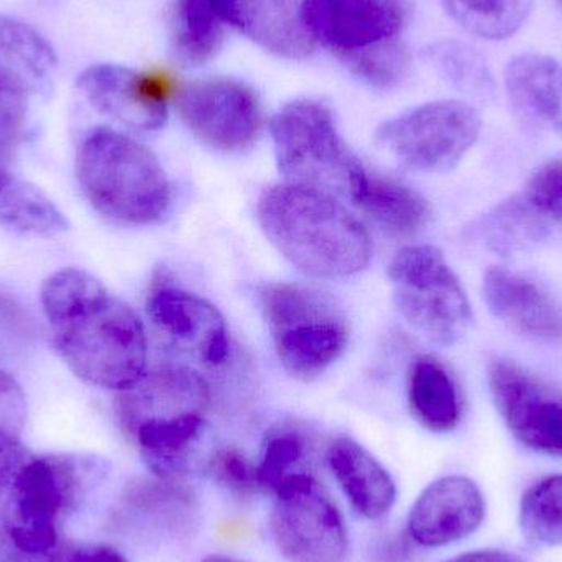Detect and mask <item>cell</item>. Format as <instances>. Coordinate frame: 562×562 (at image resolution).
<instances>
[{
    "mask_svg": "<svg viewBox=\"0 0 562 562\" xmlns=\"http://www.w3.org/2000/svg\"><path fill=\"white\" fill-rule=\"evenodd\" d=\"M40 301L56 352L82 382L124 392L145 375L148 342L140 317L91 273H53Z\"/></svg>",
    "mask_w": 562,
    "mask_h": 562,
    "instance_id": "6da1fadb",
    "label": "cell"
},
{
    "mask_svg": "<svg viewBox=\"0 0 562 562\" xmlns=\"http://www.w3.org/2000/svg\"><path fill=\"white\" fill-rule=\"evenodd\" d=\"M108 471V462L95 456H35L19 429L0 423V528L29 553H55L61 521Z\"/></svg>",
    "mask_w": 562,
    "mask_h": 562,
    "instance_id": "7a4b0ae2",
    "label": "cell"
},
{
    "mask_svg": "<svg viewBox=\"0 0 562 562\" xmlns=\"http://www.w3.org/2000/svg\"><path fill=\"white\" fill-rule=\"evenodd\" d=\"M257 216L281 256L314 279H349L372 262L369 231L336 196L323 191L286 181L267 188Z\"/></svg>",
    "mask_w": 562,
    "mask_h": 562,
    "instance_id": "3957f363",
    "label": "cell"
},
{
    "mask_svg": "<svg viewBox=\"0 0 562 562\" xmlns=\"http://www.w3.org/2000/svg\"><path fill=\"white\" fill-rule=\"evenodd\" d=\"M76 178L86 200L105 220L150 226L167 216L170 178L150 148L112 128H94L76 155Z\"/></svg>",
    "mask_w": 562,
    "mask_h": 562,
    "instance_id": "277c9868",
    "label": "cell"
},
{
    "mask_svg": "<svg viewBox=\"0 0 562 562\" xmlns=\"http://www.w3.org/2000/svg\"><path fill=\"white\" fill-rule=\"evenodd\" d=\"M259 301L277 357L293 379H317L347 349L346 316L329 294L277 281L260 286Z\"/></svg>",
    "mask_w": 562,
    "mask_h": 562,
    "instance_id": "5b68a950",
    "label": "cell"
},
{
    "mask_svg": "<svg viewBox=\"0 0 562 562\" xmlns=\"http://www.w3.org/2000/svg\"><path fill=\"white\" fill-rule=\"evenodd\" d=\"M277 165L286 183L350 201L366 167L337 131L333 112L314 99H297L270 122Z\"/></svg>",
    "mask_w": 562,
    "mask_h": 562,
    "instance_id": "8992f818",
    "label": "cell"
},
{
    "mask_svg": "<svg viewBox=\"0 0 562 562\" xmlns=\"http://www.w3.org/2000/svg\"><path fill=\"white\" fill-rule=\"evenodd\" d=\"M389 279L396 310L429 342L449 347L468 336L471 303L441 250L405 247L390 262Z\"/></svg>",
    "mask_w": 562,
    "mask_h": 562,
    "instance_id": "52a82bcc",
    "label": "cell"
},
{
    "mask_svg": "<svg viewBox=\"0 0 562 562\" xmlns=\"http://www.w3.org/2000/svg\"><path fill=\"white\" fill-rule=\"evenodd\" d=\"M481 132L477 109L458 99H442L383 122L375 142L408 170L445 173L474 147Z\"/></svg>",
    "mask_w": 562,
    "mask_h": 562,
    "instance_id": "ba28073f",
    "label": "cell"
},
{
    "mask_svg": "<svg viewBox=\"0 0 562 562\" xmlns=\"http://www.w3.org/2000/svg\"><path fill=\"white\" fill-rule=\"evenodd\" d=\"M270 530L284 560L344 562L347 531L323 485L304 472L288 475L276 492Z\"/></svg>",
    "mask_w": 562,
    "mask_h": 562,
    "instance_id": "9c48e42d",
    "label": "cell"
},
{
    "mask_svg": "<svg viewBox=\"0 0 562 562\" xmlns=\"http://www.w3.org/2000/svg\"><path fill=\"white\" fill-rule=\"evenodd\" d=\"M181 121L204 144L236 154L249 150L262 132V105L252 88L231 78L187 82L177 92Z\"/></svg>",
    "mask_w": 562,
    "mask_h": 562,
    "instance_id": "30bf717a",
    "label": "cell"
},
{
    "mask_svg": "<svg viewBox=\"0 0 562 562\" xmlns=\"http://www.w3.org/2000/svg\"><path fill=\"white\" fill-rule=\"evenodd\" d=\"M495 408L512 435L533 451L562 458V392L514 360L488 369Z\"/></svg>",
    "mask_w": 562,
    "mask_h": 562,
    "instance_id": "8fae6325",
    "label": "cell"
},
{
    "mask_svg": "<svg viewBox=\"0 0 562 562\" xmlns=\"http://www.w3.org/2000/svg\"><path fill=\"white\" fill-rule=\"evenodd\" d=\"M409 0H303L301 15L314 42L340 59L402 40Z\"/></svg>",
    "mask_w": 562,
    "mask_h": 562,
    "instance_id": "7c38bea8",
    "label": "cell"
},
{
    "mask_svg": "<svg viewBox=\"0 0 562 562\" xmlns=\"http://www.w3.org/2000/svg\"><path fill=\"white\" fill-rule=\"evenodd\" d=\"M78 88L101 114L135 131H160L167 124L173 86L164 72L94 65L79 75Z\"/></svg>",
    "mask_w": 562,
    "mask_h": 562,
    "instance_id": "4fadbf2b",
    "label": "cell"
},
{
    "mask_svg": "<svg viewBox=\"0 0 562 562\" xmlns=\"http://www.w3.org/2000/svg\"><path fill=\"white\" fill-rule=\"evenodd\" d=\"M147 314L158 333L204 366L220 367L231 352V334L221 311L200 294L170 284H155Z\"/></svg>",
    "mask_w": 562,
    "mask_h": 562,
    "instance_id": "5bb4252c",
    "label": "cell"
},
{
    "mask_svg": "<svg viewBox=\"0 0 562 562\" xmlns=\"http://www.w3.org/2000/svg\"><path fill=\"white\" fill-rule=\"evenodd\" d=\"M484 517L485 501L477 484L448 475L432 482L413 505L408 537L419 547H446L474 533Z\"/></svg>",
    "mask_w": 562,
    "mask_h": 562,
    "instance_id": "9a60e30c",
    "label": "cell"
},
{
    "mask_svg": "<svg viewBox=\"0 0 562 562\" xmlns=\"http://www.w3.org/2000/svg\"><path fill=\"white\" fill-rule=\"evenodd\" d=\"M211 390L204 376L184 366L147 370L131 389L119 392L117 413L127 435L151 419L207 412Z\"/></svg>",
    "mask_w": 562,
    "mask_h": 562,
    "instance_id": "2e32d148",
    "label": "cell"
},
{
    "mask_svg": "<svg viewBox=\"0 0 562 562\" xmlns=\"http://www.w3.org/2000/svg\"><path fill=\"white\" fill-rule=\"evenodd\" d=\"M484 300L505 326L538 342H562V304L520 273L492 267L484 277Z\"/></svg>",
    "mask_w": 562,
    "mask_h": 562,
    "instance_id": "e0dca14e",
    "label": "cell"
},
{
    "mask_svg": "<svg viewBox=\"0 0 562 562\" xmlns=\"http://www.w3.org/2000/svg\"><path fill=\"white\" fill-rule=\"evenodd\" d=\"M224 25L239 30L273 55L301 59L313 53L297 0H210Z\"/></svg>",
    "mask_w": 562,
    "mask_h": 562,
    "instance_id": "ac0fdd59",
    "label": "cell"
},
{
    "mask_svg": "<svg viewBox=\"0 0 562 562\" xmlns=\"http://www.w3.org/2000/svg\"><path fill=\"white\" fill-rule=\"evenodd\" d=\"M508 101L527 124L562 132V68L553 56L524 53L505 68Z\"/></svg>",
    "mask_w": 562,
    "mask_h": 562,
    "instance_id": "d6986e66",
    "label": "cell"
},
{
    "mask_svg": "<svg viewBox=\"0 0 562 562\" xmlns=\"http://www.w3.org/2000/svg\"><path fill=\"white\" fill-rule=\"evenodd\" d=\"M327 464L337 484L362 517L376 520L392 510L396 485L375 456L350 438H337L327 448Z\"/></svg>",
    "mask_w": 562,
    "mask_h": 562,
    "instance_id": "ffe728a7",
    "label": "cell"
},
{
    "mask_svg": "<svg viewBox=\"0 0 562 562\" xmlns=\"http://www.w3.org/2000/svg\"><path fill=\"white\" fill-rule=\"evenodd\" d=\"M350 203L393 237L415 236L431 217L428 201L418 191L367 168L353 184Z\"/></svg>",
    "mask_w": 562,
    "mask_h": 562,
    "instance_id": "44dd1931",
    "label": "cell"
},
{
    "mask_svg": "<svg viewBox=\"0 0 562 562\" xmlns=\"http://www.w3.org/2000/svg\"><path fill=\"white\" fill-rule=\"evenodd\" d=\"M204 431V415L177 416L142 423L131 438L137 442L142 458L155 477L181 481L191 469L194 446Z\"/></svg>",
    "mask_w": 562,
    "mask_h": 562,
    "instance_id": "7402d4cb",
    "label": "cell"
},
{
    "mask_svg": "<svg viewBox=\"0 0 562 562\" xmlns=\"http://www.w3.org/2000/svg\"><path fill=\"white\" fill-rule=\"evenodd\" d=\"M408 402L415 418L432 432H449L461 422L462 403L449 370L431 356L413 360Z\"/></svg>",
    "mask_w": 562,
    "mask_h": 562,
    "instance_id": "603a6c76",
    "label": "cell"
},
{
    "mask_svg": "<svg viewBox=\"0 0 562 562\" xmlns=\"http://www.w3.org/2000/svg\"><path fill=\"white\" fill-rule=\"evenodd\" d=\"M56 68L55 49L35 29L0 15V82H16L35 94Z\"/></svg>",
    "mask_w": 562,
    "mask_h": 562,
    "instance_id": "cb8c5ba5",
    "label": "cell"
},
{
    "mask_svg": "<svg viewBox=\"0 0 562 562\" xmlns=\"http://www.w3.org/2000/svg\"><path fill=\"white\" fill-rule=\"evenodd\" d=\"M0 226L38 239H56L69 231L61 211L38 188L9 170H0Z\"/></svg>",
    "mask_w": 562,
    "mask_h": 562,
    "instance_id": "d4e9b609",
    "label": "cell"
},
{
    "mask_svg": "<svg viewBox=\"0 0 562 562\" xmlns=\"http://www.w3.org/2000/svg\"><path fill=\"white\" fill-rule=\"evenodd\" d=\"M226 25L210 0H177L173 15V53L188 66L204 65L223 46Z\"/></svg>",
    "mask_w": 562,
    "mask_h": 562,
    "instance_id": "484cf974",
    "label": "cell"
},
{
    "mask_svg": "<svg viewBox=\"0 0 562 562\" xmlns=\"http://www.w3.org/2000/svg\"><path fill=\"white\" fill-rule=\"evenodd\" d=\"M535 0H442L452 22L479 38L507 40L527 23Z\"/></svg>",
    "mask_w": 562,
    "mask_h": 562,
    "instance_id": "4316f807",
    "label": "cell"
},
{
    "mask_svg": "<svg viewBox=\"0 0 562 562\" xmlns=\"http://www.w3.org/2000/svg\"><path fill=\"white\" fill-rule=\"evenodd\" d=\"M520 527L535 547L562 544V475H551L528 488L521 498Z\"/></svg>",
    "mask_w": 562,
    "mask_h": 562,
    "instance_id": "83f0119b",
    "label": "cell"
},
{
    "mask_svg": "<svg viewBox=\"0 0 562 562\" xmlns=\"http://www.w3.org/2000/svg\"><path fill=\"white\" fill-rule=\"evenodd\" d=\"M425 55L432 68L459 91L474 95L494 92L491 68L484 56L472 46L456 40H442L428 46Z\"/></svg>",
    "mask_w": 562,
    "mask_h": 562,
    "instance_id": "f1b7e54d",
    "label": "cell"
},
{
    "mask_svg": "<svg viewBox=\"0 0 562 562\" xmlns=\"http://www.w3.org/2000/svg\"><path fill=\"white\" fill-rule=\"evenodd\" d=\"M547 220L527 198L498 206L484 224V237L497 252H514L543 239Z\"/></svg>",
    "mask_w": 562,
    "mask_h": 562,
    "instance_id": "f546056e",
    "label": "cell"
},
{
    "mask_svg": "<svg viewBox=\"0 0 562 562\" xmlns=\"http://www.w3.org/2000/svg\"><path fill=\"white\" fill-rule=\"evenodd\" d=\"M342 63L356 78L369 85L370 88L386 91V89L396 88L406 78L412 59L405 43L396 40V42L346 56Z\"/></svg>",
    "mask_w": 562,
    "mask_h": 562,
    "instance_id": "4dcf8cb0",
    "label": "cell"
},
{
    "mask_svg": "<svg viewBox=\"0 0 562 562\" xmlns=\"http://www.w3.org/2000/svg\"><path fill=\"white\" fill-rule=\"evenodd\" d=\"M33 92L13 82H0V170H9L25 131Z\"/></svg>",
    "mask_w": 562,
    "mask_h": 562,
    "instance_id": "1f68e13d",
    "label": "cell"
},
{
    "mask_svg": "<svg viewBox=\"0 0 562 562\" xmlns=\"http://www.w3.org/2000/svg\"><path fill=\"white\" fill-rule=\"evenodd\" d=\"M306 442L296 431H280L270 436L263 449L262 461L257 465L260 488L276 492L293 468L303 459Z\"/></svg>",
    "mask_w": 562,
    "mask_h": 562,
    "instance_id": "d6a6232c",
    "label": "cell"
},
{
    "mask_svg": "<svg viewBox=\"0 0 562 562\" xmlns=\"http://www.w3.org/2000/svg\"><path fill=\"white\" fill-rule=\"evenodd\" d=\"M207 469L221 487L237 497H249L260 488L257 465L239 449H221L210 459Z\"/></svg>",
    "mask_w": 562,
    "mask_h": 562,
    "instance_id": "836d02e7",
    "label": "cell"
},
{
    "mask_svg": "<svg viewBox=\"0 0 562 562\" xmlns=\"http://www.w3.org/2000/svg\"><path fill=\"white\" fill-rule=\"evenodd\" d=\"M525 198L548 220L562 221V157L548 161L528 181Z\"/></svg>",
    "mask_w": 562,
    "mask_h": 562,
    "instance_id": "e575fe53",
    "label": "cell"
},
{
    "mask_svg": "<svg viewBox=\"0 0 562 562\" xmlns=\"http://www.w3.org/2000/svg\"><path fill=\"white\" fill-rule=\"evenodd\" d=\"M25 395L9 373L0 370V423L22 431L25 423Z\"/></svg>",
    "mask_w": 562,
    "mask_h": 562,
    "instance_id": "d590c367",
    "label": "cell"
},
{
    "mask_svg": "<svg viewBox=\"0 0 562 562\" xmlns=\"http://www.w3.org/2000/svg\"><path fill=\"white\" fill-rule=\"evenodd\" d=\"M63 551L49 554H33L22 550L5 531L0 528V562H61Z\"/></svg>",
    "mask_w": 562,
    "mask_h": 562,
    "instance_id": "8d00e7d4",
    "label": "cell"
},
{
    "mask_svg": "<svg viewBox=\"0 0 562 562\" xmlns=\"http://www.w3.org/2000/svg\"><path fill=\"white\" fill-rule=\"evenodd\" d=\"M61 562H128L114 548L101 547V544H89L66 554Z\"/></svg>",
    "mask_w": 562,
    "mask_h": 562,
    "instance_id": "74e56055",
    "label": "cell"
},
{
    "mask_svg": "<svg viewBox=\"0 0 562 562\" xmlns=\"http://www.w3.org/2000/svg\"><path fill=\"white\" fill-rule=\"evenodd\" d=\"M445 562H524V560L517 554L507 553V551L481 550L461 554V557Z\"/></svg>",
    "mask_w": 562,
    "mask_h": 562,
    "instance_id": "f35d334b",
    "label": "cell"
},
{
    "mask_svg": "<svg viewBox=\"0 0 562 562\" xmlns=\"http://www.w3.org/2000/svg\"><path fill=\"white\" fill-rule=\"evenodd\" d=\"M201 562H247L236 560V558L224 557V554H211V557L204 558Z\"/></svg>",
    "mask_w": 562,
    "mask_h": 562,
    "instance_id": "ab89813d",
    "label": "cell"
},
{
    "mask_svg": "<svg viewBox=\"0 0 562 562\" xmlns=\"http://www.w3.org/2000/svg\"><path fill=\"white\" fill-rule=\"evenodd\" d=\"M558 3H560L561 10H562V0H558Z\"/></svg>",
    "mask_w": 562,
    "mask_h": 562,
    "instance_id": "60d3db41",
    "label": "cell"
}]
</instances>
